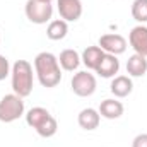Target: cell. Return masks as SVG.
Listing matches in <instances>:
<instances>
[{"instance_id":"6da1fadb","label":"cell","mask_w":147,"mask_h":147,"mask_svg":"<svg viewBox=\"0 0 147 147\" xmlns=\"http://www.w3.org/2000/svg\"><path fill=\"white\" fill-rule=\"evenodd\" d=\"M34 72L43 87L51 89L57 87L62 80V67L58 63V57L50 51H41L34 58Z\"/></svg>"},{"instance_id":"7a4b0ae2","label":"cell","mask_w":147,"mask_h":147,"mask_svg":"<svg viewBox=\"0 0 147 147\" xmlns=\"http://www.w3.org/2000/svg\"><path fill=\"white\" fill-rule=\"evenodd\" d=\"M26 123L36 130V134L43 139H50L57 134L58 130V123L55 120V116L50 115V111L41 106H34L26 113Z\"/></svg>"},{"instance_id":"3957f363","label":"cell","mask_w":147,"mask_h":147,"mask_svg":"<svg viewBox=\"0 0 147 147\" xmlns=\"http://www.w3.org/2000/svg\"><path fill=\"white\" fill-rule=\"evenodd\" d=\"M12 77V89L14 94L21 96V98H28L33 92V84H34V77H33V65L28 60H17L12 65L10 70Z\"/></svg>"},{"instance_id":"277c9868","label":"cell","mask_w":147,"mask_h":147,"mask_svg":"<svg viewBox=\"0 0 147 147\" xmlns=\"http://www.w3.org/2000/svg\"><path fill=\"white\" fill-rule=\"evenodd\" d=\"M24 115V101L17 94H5L0 99V121L12 123Z\"/></svg>"},{"instance_id":"5b68a950","label":"cell","mask_w":147,"mask_h":147,"mask_svg":"<svg viewBox=\"0 0 147 147\" xmlns=\"http://www.w3.org/2000/svg\"><path fill=\"white\" fill-rule=\"evenodd\" d=\"M24 12H26V17L33 24H46L53 17V5L46 2H39V0H28Z\"/></svg>"},{"instance_id":"8992f818","label":"cell","mask_w":147,"mask_h":147,"mask_svg":"<svg viewBox=\"0 0 147 147\" xmlns=\"http://www.w3.org/2000/svg\"><path fill=\"white\" fill-rule=\"evenodd\" d=\"M72 91L74 94H77L79 98H87V96H92L94 91H96V77L87 70H82V72H77L72 77Z\"/></svg>"},{"instance_id":"52a82bcc","label":"cell","mask_w":147,"mask_h":147,"mask_svg":"<svg viewBox=\"0 0 147 147\" xmlns=\"http://www.w3.org/2000/svg\"><path fill=\"white\" fill-rule=\"evenodd\" d=\"M105 53H110V55H121L125 53L127 50V39L121 36V34H103L99 38V45H98Z\"/></svg>"},{"instance_id":"ba28073f","label":"cell","mask_w":147,"mask_h":147,"mask_svg":"<svg viewBox=\"0 0 147 147\" xmlns=\"http://www.w3.org/2000/svg\"><path fill=\"white\" fill-rule=\"evenodd\" d=\"M57 7L60 17L67 22H75L82 16V2L80 0H57Z\"/></svg>"},{"instance_id":"9c48e42d","label":"cell","mask_w":147,"mask_h":147,"mask_svg":"<svg viewBox=\"0 0 147 147\" xmlns=\"http://www.w3.org/2000/svg\"><path fill=\"white\" fill-rule=\"evenodd\" d=\"M128 41L135 53L147 57V26L140 24V26L132 28V31L128 34Z\"/></svg>"},{"instance_id":"30bf717a","label":"cell","mask_w":147,"mask_h":147,"mask_svg":"<svg viewBox=\"0 0 147 147\" xmlns=\"http://www.w3.org/2000/svg\"><path fill=\"white\" fill-rule=\"evenodd\" d=\"M118 70H120V60L115 55H110V53H105V57L101 58L99 65L96 67V74L105 77V79L116 77Z\"/></svg>"},{"instance_id":"8fae6325","label":"cell","mask_w":147,"mask_h":147,"mask_svg":"<svg viewBox=\"0 0 147 147\" xmlns=\"http://www.w3.org/2000/svg\"><path fill=\"white\" fill-rule=\"evenodd\" d=\"M99 121H101V115H99V111L94 110V108H84L79 113V116H77L79 127L87 130V132L96 130L99 127Z\"/></svg>"},{"instance_id":"7c38bea8","label":"cell","mask_w":147,"mask_h":147,"mask_svg":"<svg viewBox=\"0 0 147 147\" xmlns=\"http://www.w3.org/2000/svg\"><path fill=\"white\" fill-rule=\"evenodd\" d=\"M110 91L115 98H127L134 91V82L128 75H116L111 80Z\"/></svg>"},{"instance_id":"4fadbf2b","label":"cell","mask_w":147,"mask_h":147,"mask_svg":"<svg viewBox=\"0 0 147 147\" xmlns=\"http://www.w3.org/2000/svg\"><path fill=\"white\" fill-rule=\"evenodd\" d=\"M98 111L106 120H116L123 115V105L118 99H105V101H101Z\"/></svg>"},{"instance_id":"5bb4252c","label":"cell","mask_w":147,"mask_h":147,"mask_svg":"<svg viewBox=\"0 0 147 147\" xmlns=\"http://www.w3.org/2000/svg\"><path fill=\"white\" fill-rule=\"evenodd\" d=\"M127 74L130 77H144L147 74V57L134 53L127 62Z\"/></svg>"},{"instance_id":"9a60e30c","label":"cell","mask_w":147,"mask_h":147,"mask_svg":"<svg viewBox=\"0 0 147 147\" xmlns=\"http://www.w3.org/2000/svg\"><path fill=\"white\" fill-rule=\"evenodd\" d=\"M105 57V51L99 48V46H87L84 51H82V57H80V62L91 69V70H96V67L99 65L101 58Z\"/></svg>"},{"instance_id":"2e32d148","label":"cell","mask_w":147,"mask_h":147,"mask_svg":"<svg viewBox=\"0 0 147 147\" xmlns=\"http://www.w3.org/2000/svg\"><path fill=\"white\" fill-rule=\"evenodd\" d=\"M58 63H60V67H62L63 70L74 72V70H77L79 65H80V55H79L75 50H72V48H67V50H63V51L60 53Z\"/></svg>"},{"instance_id":"e0dca14e","label":"cell","mask_w":147,"mask_h":147,"mask_svg":"<svg viewBox=\"0 0 147 147\" xmlns=\"http://www.w3.org/2000/svg\"><path fill=\"white\" fill-rule=\"evenodd\" d=\"M69 33V24L67 21L63 19H55V21H50L48 28H46V36L50 38L51 41H60L67 36Z\"/></svg>"},{"instance_id":"ac0fdd59","label":"cell","mask_w":147,"mask_h":147,"mask_svg":"<svg viewBox=\"0 0 147 147\" xmlns=\"http://www.w3.org/2000/svg\"><path fill=\"white\" fill-rule=\"evenodd\" d=\"M132 17L140 24L147 22V0H134V3H132Z\"/></svg>"},{"instance_id":"d6986e66","label":"cell","mask_w":147,"mask_h":147,"mask_svg":"<svg viewBox=\"0 0 147 147\" xmlns=\"http://www.w3.org/2000/svg\"><path fill=\"white\" fill-rule=\"evenodd\" d=\"M10 63H9V60L3 57V55H0V80H3L9 74H10Z\"/></svg>"},{"instance_id":"ffe728a7","label":"cell","mask_w":147,"mask_h":147,"mask_svg":"<svg viewBox=\"0 0 147 147\" xmlns=\"http://www.w3.org/2000/svg\"><path fill=\"white\" fill-rule=\"evenodd\" d=\"M132 147H147V134H139L132 140Z\"/></svg>"},{"instance_id":"44dd1931","label":"cell","mask_w":147,"mask_h":147,"mask_svg":"<svg viewBox=\"0 0 147 147\" xmlns=\"http://www.w3.org/2000/svg\"><path fill=\"white\" fill-rule=\"evenodd\" d=\"M39 2H46V3H51L53 0H39Z\"/></svg>"},{"instance_id":"7402d4cb","label":"cell","mask_w":147,"mask_h":147,"mask_svg":"<svg viewBox=\"0 0 147 147\" xmlns=\"http://www.w3.org/2000/svg\"><path fill=\"white\" fill-rule=\"evenodd\" d=\"M0 39H2V36H0Z\"/></svg>"}]
</instances>
